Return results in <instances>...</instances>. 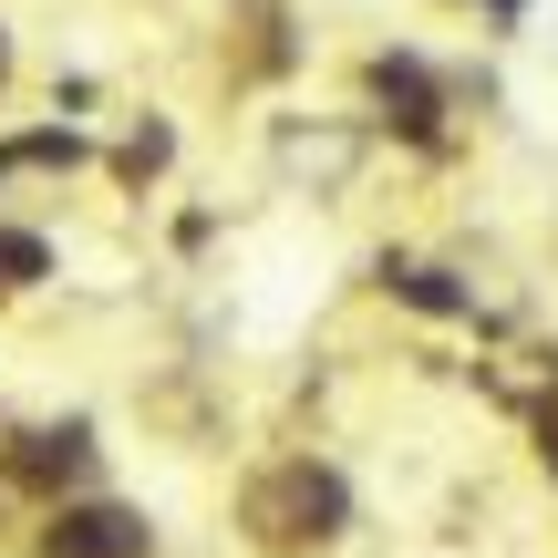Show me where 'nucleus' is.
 I'll use <instances>...</instances> for the list:
<instances>
[{
  "label": "nucleus",
  "mask_w": 558,
  "mask_h": 558,
  "mask_svg": "<svg viewBox=\"0 0 558 558\" xmlns=\"http://www.w3.org/2000/svg\"><path fill=\"white\" fill-rule=\"evenodd\" d=\"M41 279H52V239H41V228H21V218H0V300L41 290Z\"/></svg>",
  "instance_id": "20e7f679"
},
{
  "label": "nucleus",
  "mask_w": 558,
  "mask_h": 558,
  "mask_svg": "<svg viewBox=\"0 0 558 558\" xmlns=\"http://www.w3.org/2000/svg\"><path fill=\"white\" fill-rule=\"evenodd\" d=\"M41 558H156V527H145V507L124 497H94V486H73V497L41 507Z\"/></svg>",
  "instance_id": "f03ea898"
},
{
  "label": "nucleus",
  "mask_w": 558,
  "mask_h": 558,
  "mask_svg": "<svg viewBox=\"0 0 558 558\" xmlns=\"http://www.w3.org/2000/svg\"><path fill=\"white\" fill-rule=\"evenodd\" d=\"M166 156H177V135H166V124H135V135H124V177H156Z\"/></svg>",
  "instance_id": "39448f33"
},
{
  "label": "nucleus",
  "mask_w": 558,
  "mask_h": 558,
  "mask_svg": "<svg viewBox=\"0 0 558 558\" xmlns=\"http://www.w3.org/2000/svg\"><path fill=\"white\" fill-rule=\"evenodd\" d=\"M239 518H248V538H259V548H320V538H341L352 497H341L331 465L290 456V465H269V476L239 497Z\"/></svg>",
  "instance_id": "f257e3e1"
},
{
  "label": "nucleus",
  "mask_w": 558,
  "mask_h": 558,
  "mask_svg": "<svg viewBox=\"0 0 558 558\" xmlns=\"http://www.w3.org/2000/svg\"><path fill=\"white\" fill-rule=\"evenodd\" d=\"M373 94L383 104H393V124H403V135H435V83H424V62H373Z\"/></svg>",
  "instance_id": "7ed1b4c3"
},
{
  "label": "nucleus",
  "mask_w": 558,
  "mask_h": 558,
  "mask_svg": "<svg viewBox=\"0 0 558 558\" xmlns=\"http://www.w3.org/2000/svg\"><path fill=\"white\" fill-rule=\"evenodd\" d=\"M0 83H11V32H0Z\"/></svg>",
  "instance_id": "423d86ee"
}]
</instances>
